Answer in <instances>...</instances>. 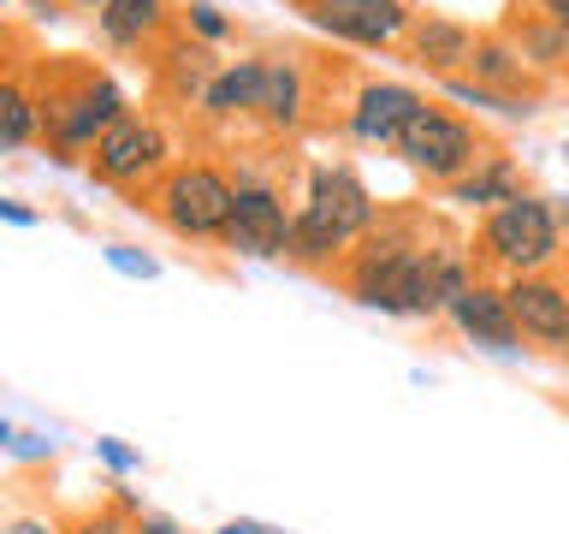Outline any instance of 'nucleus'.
I'll return each instance as SVG.
<instances>
[{
	"mask_svg": "<svg viewBox=\"0 0 569 534\" xmlns=\"http://www.w3.org/2000/svg\"><path fill=\"white\" fill-rule=\"evenodd\" d=\"M373 226H380V202L362 185V172L345 167V160H320V167H309L302 202L291 214V256L284 261L338 267Z\"/></svg>",
	"mask_w": 569,
	"mask_h": 534,
	"instance_id": "f257e3e1",
	"label": "nucleus"
},
{
	"mask_svg": "<svg viewBox=\"0 0 569 534\" xmlns=\"http://www.w3.org/2000/svg\"><path fill=\"white\" fill-rule=\"evenodd\" d=\"M475 274L487 267L498 279H522V274H546L563 256V214L551 208V196L516 190L510 202H498L492 214H480L475 238H469Z\"/></svg>",
	"mask_w": 569,
	"mask_h": 534,
	"instance_id": "f03ea898",
	"label": "nucleus"
},
{
	"mask_svg": "<svg viewBox=\"0 0 569 534\" xmlns=\"http://www.w3.org/2000/svg\"><path fill=\"white\" fill-rule=\"evenodd\" d=\"M124 113H131L124 89L107 78V71H96V66H71L48 89H36V119H42L36 137H48V149H60V155L96 149Z\"/></svg>",
	"mask_w": 569,
	"mask_h": 534,
	"instance_id": "7ed1b4c3",
	"label": "nucleus"
},
{
	"mask_svg": "<svg viewBox=\"0 0 569 534\" xmlns=\"http://www.w3.org/2000/svg\"><path fill=\"white\" fill-rule=\"evenodd\" d=\"M492 149V137L480 131V125L469 113H457V107H445V101H427L416 119L403 125V137H398V155L416 178H427L433 190H451L457 178H469L480 160H487Z\"/></svg>",
	"mask_w": 569,
	"mask_h": 534,
	"instance_id": "20e7f679",
	"label": "nucleus"
},
{
	"mask_svg": "<svg viewBox=\"0 0 569 534\" xmlns=\"http://www.w3.org/2000/svg\"><path fill=\"white\" fill-rule=\"evenodd\" d=\"M231 196H238V178L226 167H213V160H172V167L149 185V208L178 231V238L220 244L226 220H231Z\"/></svg>",
	"mask_w": 569,
	"mask_h": 534,
	"instance_id": "39448f33",
	"label": "nucleus"
},
{
	"mask_svg": "<svg viewBox=\"0 0 569 534\" xmlns=\"http://www.w3.org/2000/svg\"><path fill=\"white\" fill-rule=\"evenodd\" d=\"M302 24L320 30L327 42L345 48H368V53H391L409 42L421 7L416 0H302Z\"/></svg>",
	"mask_w": 569,
	"mask_h": 534,
	"instance_id": "423d86ee",
	"label": "nucleus"
},
{
	"mask_svg": "<svg viewBox=\"0 0 569 534\" xmlns=\"http://www.w3.org/2000/svg\"><path fill=\"white\" fill-rule=\"evenodd\" d=\"M291 202L273 178L238 172V196H231V220H226V249L249 261H284L291 256Z\"/></svg>",
	"mask_w": 569,
	"mask_h": 534,
	"instance_id": "0eeeda50",
	"label": "nucleus"
},
{
	"mask_svg": "<svg viewBox=\"0 0 569 534\" xmlns=\"http://www.w3.org/2000/svg\"><path fill=\"white\" fill-rule=\"evenodd\" d=\"M167 167H172L167 125L142 119V113H124L113 131L89 149V172H96L101 185H113V190H142V185H154Z\"/></svg>",
	"mask_w": 569,
	"mask_h": 534,
	"instance_id": "6e6552de",
	"label": "nucleus"
},
{
	"mask_svg": "<svg viewBox=\"0 0 569 534\" xmlns=\"http://www.w3.org/2000/svg\"><path fill=\"white\" fill-rule=\"evenodd\" d=\"M421 107H427V96L416 83L368 78V83H356V96L345 107V131H350V142H362V149L391 155V149H398V137H403V125L416 119Z\"/></svg>",
	"mask_w": 569,
	"mask_h": 534,
	"instance_id": "1a4fd4ad",
	"label": "nucleus"
},
{
	"mask_svg": "<svg viewBox=\"0 0 569 534\" xmlns=\"http://www.w3.org/2000/svg\"><path fill=\"white\" fill-rule=\"evenodd\" d=\"M505 303H510V320L528 345L569 350V285L563 279H551V274L505 279Z\"/></svg>",
	"mask_w": 569,
	"mask_h": 534,
	"instance_id": "9d476101",
	"label": "nucleus"
},
{
	"mask_svg": "<svg viewBox=\"0 0 569 534\" xmlns=\"http://www.w3.org/2000/svg\"><path fill=\"white\" fill-rule=\"evenodd\" d=\"M475 42H480V30L469 24V18H451V12H421L416 18V30H409V42H403V60L427 71V78H469V66H475Z\"/></svg>",
	"mask_w": 569,
	"mask_h": 534,
	"instance_id": "9b49d317",
	"label": "nucleus"
},
{
	"mask_svg": "<svg viewBox=\"0 0 569 534\" xmlns=\"http://www.w3.org/2000/svg\"><path fill=\"white\" fill-rule=\"evenodd\" d=\"M451 320H457L462 338H475L480 350H522V333H516L505 285L498 279H475L469 291L451 303Z\"/></svg>",
	"mask_w": 569,
	"mask_h": 534,
	"instance_id": "f8f14e48",
	"label": "nucleus"
},
{
	"mask_svg": "<svg viewBox=\"0 0 569 534\" xmlns=\"http://www.w3.org/2000/svg\"><path fill=\"white\" fill-rule=\"evenodd\" d=\"M256 119L279 137L302 131V119H309V66H302V53H267V83H261Z\"/></svg>",
	"mask_w": 569,
	"mask_h": 534,
	"instance_id": "ddd939ff",
	"label": "nucleus"
},
{
	"mask_svg": "<svg viewBox=\"0 0 569 534\" xmlns=\"http://www.w3.org/2000/svg\"><path fill=\"white\" fill-rule=\"evenodd\" d=\"M261 83H267V53H243V60H226L220 71H213V83L202 89V113L208 119H256L261 113Z\"/></svg>",
	"mask_w": 569,
	"mask_h": 534,
	"instance_id": "4468645a",
	"label": "nucleus"
},
{
	"mask_svg": "<svg viewBox=\"0 0 569 534\" xmlns=\"http://www.w3.org/2000/svg\"><path fill=\"white\" fill-rule=\"evenodd\" d=\"M469 78H475V83H487V89H498V96L540 101V71H533V66L522 60V48H516L505 30H480Z\"/></svg>",
	"mask_w": 569,
	"mask_h": 534,
	"instance_id": "2eb2a0df",
	"label": "nucleus"
},
{
	"mask_svg": "<svg viewBox=\"0 0 569 534\" xmlns=\"http://www.w3.org/2000/svg\"><path fill=\"white\" fill-rule=\"evenodd\" d=\"M167 24H172L167 0H107L96 12V30L107 48H149Z\"/></svg>",
	"mask_w": 569,
	"mask_h": 534,
	"instance_id": "dca6fc26",
	"label": "nucleus"
},
{
	"mask_svg": "<svg viewBox=\"0 0 569 534\" xmlns=\"http://www.w3.org/2000/svg\"><path fill=\"white\" fill-rule=\"evenodd\" d=\"M522 190V172H516V160L498 149H487V160L469 172V178H457L451 190H445V202H457V208H480V214H492L498 202H510V196Z\"/></svg>",
	"mask_w": 569,
	"mask_h": 534,
	"instance_id": "f3484780",
	"label": "nucleus"
},
{
	"mask_svg": "<svg viewBox=\"0 0 569 534\" xmlns=\"http://www.w3.org/2000/svg\"><path fill=\"white\" fill-rule=\"evenodd\" d=\"M516 12H522V7H516ZM505 36L522 48V60L540 71V78H546V71H563V66H569V30H558L546 12L528 7L522 18H510V24H505Z\"/></svg>",
	"mask_w": 569,
	"mask_h": 534,
	"instance_id": "a211bd4d",
	"label": "nucleus"
},
{
	"mask_svg": "<svg viewBox=\"0 0 569 534\" xmlns=\"http://www.w3.org/2000/svg\"><path fill=\"white\" fill-rule=\"evenodd\" d=\"M213 71H220V60H213L208 42H172L167 53H160V78H167V89L178 101H202V89L213 83Z\"/></svg>",
	"mask_w": 569,
	"mask_h": 534,
	"instance_id": "6ab92c4d",
	"label": "nucleus"
},
{
	"mask_svg": "<svg viewBox=\"0 0 569 534\" xmlns=\"http://www.w3.org/2000/svg\"><path fill=\"white\" fill-rule=\"evenodd\" d=\"M42 131L36 119V89H24L18 78H0V149H18Z\"/></svg>",
	"mask_w": 569,
	"mask_h": 534,
	"instance_id": "aec40b11",
	"label": "nucleus"
},
{
	"mask_svg": "<svg viewBox=\"0 0 569 534\" xmlns=\"http://www.w3.org/2000/svg\"><path fill=\"white\" fill-rule=\"evenodd\" d=\"M439 89H445L457 107H475V113H505V119H528L533 107H540V101H522V96H498V89L475 83V78H445Z\"/></svg>",
	"mask_w": 569,
	"mask_h": 534,
	"instance_id": "412c9836",
	"label": "nucleus"
},
{
	"mask_svg": "<svg viewBox=\"0 0 569 534\" xmlns=\"http://www.w3.org/2000/svg\"><path fill=\"white\" fill-rule=\"evenodd\" d=\"M184 24H190V36H196V42H226V36H231V24H226V12L220 7H213V0H196V7L184 12Z\"/></svg>",
	"mask_w": 569,
	"mask_h": 534,
	"instance_id": "4be33fe9",
	"label": "nucleus"
},
{
	"mask_svg": "<svg viewBox=\"0 0 569 534\" xmlns=\"http://www.w3.org/2000/svg\"><path fill=\"white\" fill-rule=\"evenodd\" d=\"M107 267H119L124 279H154L160 274V261L142 256V249H131V244H107Z\"/></svg>",
	"mask_w": 569,
	"mask_h": 534,
	"instance_id": "5701e85b",
	"label": "nucleus"
},
{
	"mask_svg": "<svg viewBox=\"0 0 569 534\" xmlns=\"http://www.w3.org/2000/svg\"><path fill=\"white\" fill-rule=\"evenodd\" d=\"M101 457H107V469H119V475H124V469H137V463H142V457L131 452V445H119V439H101Z\"/></svg>",
	"mask_w": 569,
	"mask_h": 534,
	"instance_id": "b1692460",
	"label": "nucleus"
},
{
	"mask_svg": "<svg viewBox=\"0 0 569 534\" xmlns=\"http://www.w3.org/2000/svg\"><path fill=\"white\" fill-rule=\"evenodd\" d=\"M0 220H7V226H36V208L12 202V196H0Z\"/></svg>",
	"mask_w": 569,
	"mask_h": 534,
	"instance_id": "393cba45",
	"label": "nucleus"
},
{
	"mask_svg": "<svg viewBox=\"0 0 569 534\" xmlns=\"http://www.w3.org/2000/svg\"><path fill=\"white\" fill-rule=\"evenodd\" d=\"M78 534H137V528H131V523H119V516H89Z\"/></svg>",
	"mask_w": 569,
	"mask_h": 534,
	"instance_id": "a878e982",
	"label": "nucleus"
},
{
	"mask_svg": "<svg viewBox=\"0 0 569 534\" xmlns=\"http://www.w3.org/2000/svg\"><path fill=\"white\" fill-rule=\"evenodd\" d=\"M528 7H533V12H546L558 30H569V0H528Z\"/></svg>",
	"mask_w": 569,
	"mask_h": 534,
	"instance_id": "bb28decb",
	"label": "nucleus"
},
{
	"mask_svg": "<svg viewBox=\"0 0 569 534\" xmlns=\"http://www.w3.org/2000/svg\"><path fill=\"white\" fill-rule=\"evenodd\" d=\"M7 534H60V528H53V523H42V516H24V523H12Z\"/></svg>",
	"mask_w": 569,
	"mask_h": 534,
	"instance_id": "cd10ccee",
	"label": "nucleus"
},
{
	"mask_svg": "<svg viewBox=\"0 0 569 534\" xmlns=\"http://www.w3.org/2000/svg\"><path fill=\"white\" fill-rule=\"evenodd\" d=\"M12 445H18V452H24V457H48V439H36V434H18Z\"/></svg>",
	"mask_w": 569,
	"mask_h": 534,
	"instance_id": "c85d7f7f",
	"label": "nucleus"
},
{
	"mask_svg": "<svg viewBox=\"0 0 569 534\" xmlns=\"http://www.w3.org/2000/svg\"><path fill=\"white\" fill-rule=\"evenodd\" d=\"M137 534H178V528L167 523V516H142V523H137Z\"/></svg>",
	"mask_w": 569,
	"mask_h": 534,
	"instance_id": "c756f323",
	"label": "nucleus"
},
{
	"mask_svg": "<svg viewBox=\"0 0 569 534\" xmlns=\"http://www.w3.org/2000/svg\"><path fill=\"white\" fill-rule=\"evenodd\" d=\"M220 534H249V516H238V523H226Z\"/></svg>",
	"mask_w": 569,
	"mask_h": 534,
	"instance_id": "7c9ffc66",
	"label": "nucleus"
},
{
	"mask_svg": "<svg viewBox=\"0 0 569 534\" xmlns=\"http://www.w3.org/2000/svg\"><path fill=\"white\" fill-rule=\"evenodd\" d=\"M18 434H12V427H7V416H0V445H12Z\"/></svg>",
	"mask_w": 569,
	"mask_h": 534,
	"instance_id": "2f4dec72",
	"label": "nucleus"
},
{
	"mask_svg": "<svg viewBox=\"0 0 569 534\" xmlns=\"http://www.w3.org/2000/svg\"><path fill=\"white\" fill-rule=\"evenodd\" d=\"M71 7H89V12H101V7H107V0H71Z\"/></svg>",
	"mask_w": 569,
	"mask_h": 534,
	"instance_id": "473e14b6",
	"label": "nucleus"
},
{
	"mask_svg": "<svg viewBox=\"0 0 569 534\" xmlns=\"http://www.w3.org/2000/svg\"><path fill=\"white\" fill-rule=\"evenodd\" d=\"M249 534H284V528H267V523H249Z\"/></svg>",
	"mask_w": 569,
	"mask_h": 534,
	"instance_id": "72a5a7b5",
	"label": "nucleus"
},
{
	"mask_svg": "<svg viewBox=\"0 0 569 534\" xmlns=\"http://www.w3.org/2000/svg\"><path fill=\"white\" fill-rule=\"evenodd\" d=\"M563 167H569V142H563Z\"/></svg>",
	"mask_w": 569,
	"mask_h": 534,
	"instance_id": "f704fd0d",
	"label": "nucleus"
},
{
	"mask_svg": "<svg viewBox=\"0 0 569 534\" xmlns=\"http://www.w3.org/2000/svg\"><path fill=\"white\" fill-rule=\"evenodd\" d=\"M0 7H7V0H0Z\"/></svg>",
	"mask_w": 569,
	"mask_h": 534,
	"instance_id": "c9c22d12",
	"label": "nucleus"
},
{
	"mask_svg": "<svg viewBox=\"0 0 569 534\" xmlns=\"http://www.w3.org/2000/svg\"><path fill=\"white\" fill-rule=\"evenodd\" d=\"M297 7H302V0H297Z\"/></svg>",
	"mask_w": 569,
	"mask_h": 534,
	"instance_id": "e433bc0d",
	"label": "nucleus"
}]
</instances>
